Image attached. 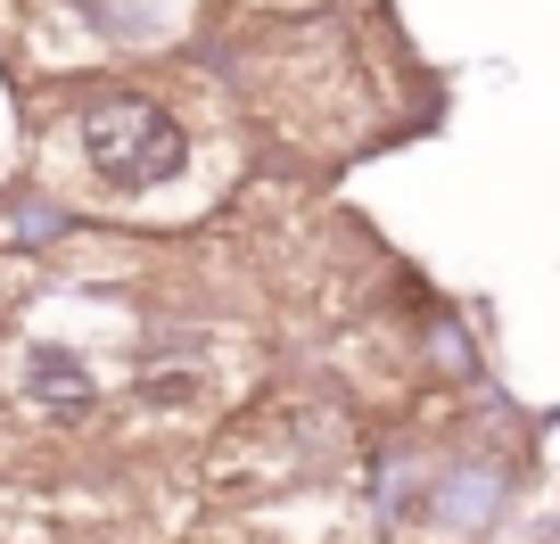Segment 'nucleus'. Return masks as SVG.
<instances>
[{"label":"nucleus","mask_w":560,"mask_h":544,"mask_svg":"<svg viewBox=\"0 0 560 544\" xmlns=\"http://www.w3.org/2000/svg\"><path fill=\"white\" fill-rule=\"evenodd\" d=\"M25 380H34V396L58 404V413H91V380H83V363H74V355H50V347H42Z\"/></svg>","instance_id":"obj_2"},{"label":"nucleus","mask_w":560,"mask_h":544,"mask_svg":"<svg viewBox=\"0 0 560 544\" xmlns=\"http://www.w3.org/2000/svg\"><path fill=\"white\" fill-rule=\"evenodd\" d=\"M83 149L124 190H149V182L182 174V124L165 116L158 100H140V91H100V100H83Z\"/></svg>","instance_id":"obj_1"}]
</instances>
